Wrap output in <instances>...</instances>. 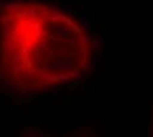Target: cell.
<instances>
[{
	"label": "cell",
	"mask_w": 153,
	"mask_h": 137,
	"mask_svg": "<svg viewBox=\"0 0 153 137\" xmlns=\"http://www.w3.org/2000/svg\"><path fill=\"white\" fill-rule=\"evenodd\" d=\"M12 27H11V21L9 23H4V25H3L1 28V37L3 40H11L12 38Z\"/></svg>",
	"instance_id": "cell-1"
},
{
	"label": "cell",
	"mask_w": 153,
	"mask_h": 137,
	"mask_svg": "<svg viewBox=\"0 0 153 137\" xmlns=\"http://www.w3.org/2000/svg\"><path fill=\"white\" fill-rule=\"evenodd\" d=\"M11 110H12V111H21V107H19V106H13V107L11 108Z\"/></svg>",
	"instance_id": "cell-2"
},
{
	"label": "cell",
	"mask_w": 153,
	"mask_h": 137,
	"mask_svg": "<svg viewBox=\"0 0 153 137\" xmlns=\"http://www.w3.org/2000/svg\"><path fill=\"white\" fill-rule=\"evenodd\" d=\"M0 90H1V84H0Z\"/></svg>",
	"instance_id": "cell-3"
}]
</instances>
